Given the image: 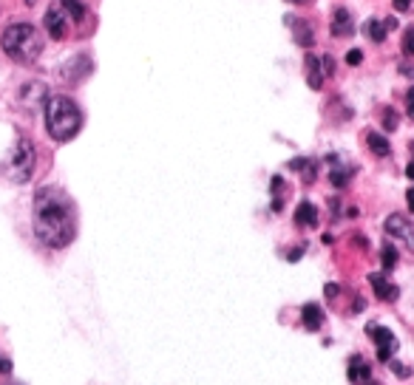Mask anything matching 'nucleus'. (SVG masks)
I'll return each instance as SVG.
<instances>
[{"instance_id":"obj_26","label":"nucleus","mask_w":414,"mask_h":385,"mask_svg":"<svg viewBox=\"0 0 414 385\" xmlns=\"http://www.w3.org/2000/svg\"><path fill=\"white\" fill-rule=\"evenodd\" d=\"M347 63H349V65H360V63H363V54L358 52V48H352V52L347 54Z\"/></svg>"},{"instance_id":"obj_15","label":"nucleus","mask_w":414,"mask_h":385,"mask_svg":"<svg viewBox=\"0 0 414 385\" xmlns=\"http://www.w3.org/2000/svg\"><path fill=\"white\" fill-rule=\"evenodd\" d=\"M301 323H304V329H309V331H318V329H320V323H324V311H320L318 303H307V306L301 309Z\"/></svg>"},{"instance_id":"obj_36","label":"nucleus","mask_w":414,"mask_h":385,"mask_svg":"<svg viewBox=\"0 0 414 385\" xmlns=\"http://www.w3.org/2000/svg\"><path fill=\"white\" fill-rule=\"evenodd\" d=\"M406 176H408V179H414V162L406 167Z\"/></svg>"},{"instance_id":"obj_35","label":"nucleus","mask_w":414,"mask_h":385,"mask_svg":"<svg viewBox=\"0 0 414 385\" xmlns=\"http://www.w3.org/2000/svg\"><path fill=\"white\" fill-rule=\"evenodd\" d=\"M400 71H403V74H406V77H414V68H411L408 63H403V65H400Z\"/></svg>"},{"instance_id":"obj_20","label":"nucleus","mask_w":414,"mask_h":385,"mask_svg":"<svg viewBox=\"0 0 414 385\" xmlns=\"http://www.w3.org/2000/svg\"><path fill=\"white\" fill-rule=\"evenodd\" d=\"M349 179H352V167H343V164H338V159L332 156V170H329V182H332L335 187H347V184H349Z\"/></svg>"},{"instance_id":"obj_29","label":"nucleus","mask_w":414,"mask_h":385,"mask_svg":"<svg viewBox=\"0 0 414 385\" xmlns=\"http://www.w3.org/2000/svg\"><path fill=\"white\" fill-rule=\"evenodd\" d=\"M406 105H408V116L414 119V88H408V94H406Z\"/></svg>"},{"instance_id":"obj_30","label":"nucleus","mask_w":414,"mask_h":385,"mask_svg":"<svg viewBox=\"0 0 414 385\" xmlns=\"http://www.w3.org/2000/svg\"><path fill=\"white\" fill-rule=\"evenodd\" d=\"M324 292H327V298H338V283H327Z\"/></svg>"},{"instance_id":"obj_19","label":"nucleus","mask_w":414,"mask_h":385,"mask_svg":"<svg viewBox=\"0 0 414 385\" xmlns=\"http://www.w3.org/2000/svg\"><path fill=\"white\" fill-rule=\"evenodd\" d=\"M363 34H366V40H372V43H383L386 40V23H380V20H375V17H369L363 23Z\"/></svg>"},{"instance_id":"obj_6","label":"nucleus","mask_w":414,"mask_h":385,"mask_svg":"<svg viewBox=\"0 0 414 385\" xmlns=\"http://www.w3.org/2000/svg\"><path fill=\"white\" fill-rule=\"evenodd\" d=\"M366 331H369V337H372V343L378 346V360L380 363H389V360L395 357V351H397V337H395V331H389L386 326H366Z\"/></svg>"},{"instance_id":"obj_25","label":"nucleus","mask_w":414,"mask_h":385,"mask_svg":"<svg viewBox=\"0 0 414 385\" xmlns=\"http://www.w3.org/2000/svg\"><path fill=\"white\" fill-rule=\"evenodd\" d=\"M403 54H406V57H414V26L406 29V34H403Z\"/></svg>"},{"instance_id":"obj_13","label":"nucleus","mask_w":414,"mask_h":385,"mask_svg":"<svg viewBox=\"0 0 414 385\" xmlns=\"http://www.w3.org/2000/svg\"><path fill=\"white\" fill-rule=\"evenodd\" d=\"M369 380H372V368L366 366V360H363L360 354H352V357H349V382L366 385Z\"/></svg>"},{"instance_id":"obj_34","label":"nucleus","mask_w":414,"mask_h":385,"mask_svg":"<svg viewBox=\"0 0 414 385\" xmlns=\"http://www.w3.org/2000/svg\"><path fill=\"white\" fill-rule=\"evenodd\" d=\"M397 26H400V23H397L395 17H389V20H386V32H392V29H397Z\"/></svg>"},{"instance_id":"obj_33","label":"nucleus","mask_w":414,"mask_h":385,"mask_svg":"<svg viewBox=\"0 0 414 385\" xmlns=\"http://www.w3.org/2000/svg\"><path fill=\"white\" fill-rule=\"evenodd\" d=\"M406 201H408V210L414 212V187H411V190L406 192Z\"/></svg>"},{"instance_id":"obj_16","label":"nucleus","mask_w":414,"mask_h":385,"mask_svg":"<svg viewBox=\"0 0 414 385\" xmlns=\"http://www.w3.org/2000/svg\"><path fill=\"white\" fill-rule=\"evenodd\" d=\"M307 82L315 91H320V85H324V68H320V60L312 54H307Z\"/></svg>"},{"instance_id":"obj_40","label":"nucleus","mask_w":414,"mask_h":385,"mask_svg":"<svg viewBox=\"0 0 414 385\" xmlns=\"http://www.w3.org/2000/svg\"><path fill=\"white\" fill-rule=\"evenodd\" d=\"M411 151H414V142H411Z\"/></svg>"},{"instance_id":"obj_11","label":"nucleus","mask_w":414,"mask_h":385,"mask_svg":"<svg viewBox=\"0 0 414 385\" xmlns=\"http://www.w3.org/2000/svg\"><path fill=\"white\" fill-rule=\"evenodd\" d=\"M332 37H349V34H355V20H352V14H349V9H335V14H332Z\"/></svg>"},{"instance_id":"obj_39","label":"nucleus","mask_w":414,"mask_h":385,"mask_svg":"<svg viewBox=\"0 0 414 385\" xmlns=\"http://www.w3.org/2000/svg\"><path fill=\"white\" fill-rule=\"evenodd\" d=\"M366 385H378V382H372V380H369V382H366Z\"/></svg>"},{"instance_id":"obj_22","label":"nucleus","mask_w":414,"mask_h":385,"mask_svg":"<svg viewBox=\"0 0 414 385\" xmlns=\"http://www.w3.org/2000/svg\"><path fill=\"white\" fill-rule=\"evenodd\" d=\"M380 261H383V272H392V270L397 267L400 255H397V250H395L392 244H386V247L380 250Z\"/></svg>"},{"instance_id":"obj_28","label":"nucleus","mask_w":414,"mask_h":385,"mask_svg":"<svg viewBox=\"0 0 414 385\" xmlns=\"http://www.w3.org/2000/svg\"><path fill=\"white\" fill-rule=\"evenodd\" d=\"M0 374H12V360L0 354Z\"/></svg>"},{"instance_id":"obj_7","label":"nucleus","mask_w":414,"mask_h":385,"mask_svg":"<svg viewBox=\"0 0 414 385\" xmlns=\"http://www.w3.org/2000/svg\"><path fill=\"white\" fill-rule=\"evenodd\" d=\"M68 23H72V17L65 14L63 3H52L49 12H45V17H43L45 32H49V37H54V40H63L68 34Z\"/></svg>"},{"instance_id":"obj_24","label":"nucleus","mask_w":414,"mask_h":385,"mask_svg":"<svg viewBox=\"0 0 414 385\" xmlns=\"http://www.w3.org/2000/svg\"><path fill=\"white\" fill-rule=\"evenodd\" d=\"M397 125H400V119H397V111L386 108V111H383V128H386V131H397Z\"/></svg>"},{"instance_id":"obj_3","label":"nucleus","mask_w":414,"mask_h":385,"mask_svg":"<svg viewBox=\"0 0 414 385\" xmlns=\"http://www.w3.org/2000/svg\"><path fill=\"white\" fill-rule=\"evenodd\" d=\"M0 45H3L9 60L29 65L43 54V34L32 23H12V26H6L3 37H0Z\"/></svg>"},{"instance_id":"obj_9","label":"nucleus","mask_w":414,"mask_h":385,"mask_svg":"<svg viewBox=\"0 0 414 385\" xmlns=\"http://www.w3.org/2000/svg\"><path fill=\"white\" fill-rule=\"evenodd\" d=\"M369 283H372V289H375V298H380V300H386V303H392V300H397V286L395 283H389V278L383 275V272H372L369 275Z\"/></svg>"},{"instance_id":"obj_2","label":"nucleus","mask_w":414,"mask_h":385,"mask_svg":"<svg viewBox=\"0 0 414 385\" xmlns=\"http://www.w3.org/2000/svg\"><path fill=\"white\" fill-rule=\"evenodd\" d=\"M45 131L54 142H72L83 128V111L68 96H49L45 100Z\"/></svg>"},{"instance_id":"obj_10","label":"nucleus","mask_w":414,"mask_h":385,"mask_svg":"<svg viewBox=\"0 0 414 385\" xmlns=\"http://www.w3.org/2000/svg\"><path fill=\"white\" fill-rule=\"evenodd\" d=\"M91 74V60L85 57V54H80V57H74L68 65H63V80L65 82H80L83 77H88Z\"/></svg>"},{"instance_id":"obj_4","label":"nucleus","mask_w":414,"mask_h":385,"mask_svg":"<svg viewBox=\"0 0 414 385\" xmlns=\"http://www.w3.org/2000/svg\"><path fill=\"white\" fill-rule=\"evenodd\" d=\"M34 162H37V153H34L32 139L20 136L17 144H14V151H12V156H9V179L17 182V184L29 182L32 173H34Z\"/></svg>"},{"instance_id":"obj_1","label":"nucleus","mask_w":414,"mask_h":385,"mask_svg":"<svg viewBox=\"0 0 414 385\" xmlns=\"http://www.w3.org/2000/svg\"><path fill=\"white\" fill-rule=\"evenodd\" d=\"M74 207L60 187H40L34 196V235L45 247L63 250L74 241Z\"/></svg>"},{"instance_id":"obj_31","label":"nucleus","mask_w":414,"mask_h":385,"mask_svg":"<svg viewBox=\"0 0 414 385\" xmlns=\"http://www.w3.org/2000/svg\"><path fill=\"white\" fill-rule=\"evenodd\" d=\"M301 252H304V247H295V250L287 252V258H290V261H298V258H301Z\"/></svg>"},{"instance_id":"obj_5","label":"nucleus","mask_w":414,"mask_h":385,"mask_svg":"<svg viewBox=\"0 0 414 385\" xmlns=\"http://www.w3.org/2000/svg\"><path fill=\"white\" fill-rule=\"evenodd\" d=\"M383 230H386V235H392L395 241H400V244H403L408 252H414V224L406 219V215L392 212V215H389V219L383 221Z\"/></svg>"},{"instance_id":"obj_18","label":"nucleus","mask_w":414,"mask_h":385,"mask_svg":"<svg viewBox=\"0 0 414 385\" xmlns=\"http://www.w3.org/2000/svg\"><path fill=\"white\" fill-rule=\"evenodd\" d=\"M290 167H292V170L301 173V179H304L307 184H312V182H315V176H318V162H315V159H292V162H290Z\"/></svg>"},{"instance_id":"obj_21","label":"nucleus","mask_w":414,"mask_h":385,"mask_svg":"<svg viewBox=\"0 0 414 385\" xmlns=\"http://www.w3.org/2000/svg\"><path fill=\"white\" fill-rule=\"evenodd\" d=\"M65 14L72 17V23H83L85 20V6H83V0H60Z\"/></svg>"},{"instance_id":"obj_14","label":"nucleus","mask_w":414,"mask_h":385,"mask_svg":"<svg viewBox=\"0 0 414 385\" xmlns=\"http://www.w3.org/2000/svg\"><path fill=\"white\" fill-rule=\"evenodd\" d=\"M287 23H292V37H295V43L301 45V48H309L315 43V34H312L309 23H301V20H295V17H287Z\"/></svg>"},{"instance_id":"obj_23","label":"nucleus","mask_w":414,"mask_h":385,"mask_svg":"<svg viewBox=\"0 0 414 385\" xmlns=\"http://www.w3.org/2000/svg\"><path fill=\"white\" fill-rule=\"evenodd\" d=\"M284 207V179L275 176L272 179V212H281Z\"/></svg>"},{"instance_id":"obj_32","label":"nucleus","mask_w":414,"mask_h":385,"mask_svg":"<svg viewBox=\"0 0 414 385\" xmlns=\"http://www.w3.org/2000/svg\"><path fill=\"white\" fill-rule=\"evenodd\" d=\"M408 6H411V0H395V9H397V12H406Z\"/></svg>"},{"instance_id":"obj_17","label":"nucleus","mask_w":414,"mask_h":385,"mask_svg":"<svg viewBox=\"0 0 414 385\" xmlns=\"http://www.w3.org/2000/svg\"><path fill=\"white\" fill-rule=\"evenodd\" d=\"M366 144H369V151H372L375 156H380V159L392 153V144H389V139H386L383 133H378V131L366 133Z\"/></svg>"},{"instance_id":"obj_8","label":"nucleus","mask_w":414,"mask_h":385,"mask_svg":"<svg viewBox=\"0 0 414 385\" xmlns=\"http://www.w3.org/2000/svg\"><path fill=\"white\" fill-rule=\"evenodd\" d=\"M17 94H20V96H17L20 105H23V108H29V111L45 108V100H49V91H45L43 82H26Z\"/></svg>"},{"instance_id":"obj_37","label":"nucleus","mask_w":414,"mask_h":385,"mask_svg":"<svg viewBox=\"0 0 414 385\" xmlns=\"http://www.w3.org/2000/svg\"><path fill=\"white\" fill-rule=\"evenodd\" d=\"M37 3V0H26V6H34Z\"/></svg>"},{"instance_id":"obj_38","label":"nucleus","mask_w":414,"mask_h":385,"mask_svg":"<svg viewBox=\"0 0 414 385\" xmlns=\"http://www.w3.org/2000/svg\"><path fill=\"white\" fill-rule=\"evenodd\" d=\"M287 3H304V0H287Z\"/></svg>"},{"instance_id":"obj_27","label":"nucleus","mask_w":414,"mask_h":385,"mask_svg":"<svg viewBox=\"0 0 414 385\" xmlns=\"http://www.w3.org/2000/svg\"><path fill=\"white\" fill-rule=\"evenodd\" d=\"M320 68H324V74L329 77L332 71H335V60H332V57H324V60H320Z\"/></svg>"},{"instance_id":"obj_12","label":"nucleus","mask_w":414,"mask_h":385,"mask_svg":"<svg viewBox=\"0 0 414 385\" xmlns=\"http://www.w3.org/2000/svg\"><path fill=\"white\" fill-rule=\"evenodd\" d=\"M295 227H307V230H312V227H318V207L312 204V201H301L295 207Z\"/></svg>"}]
</instances>
